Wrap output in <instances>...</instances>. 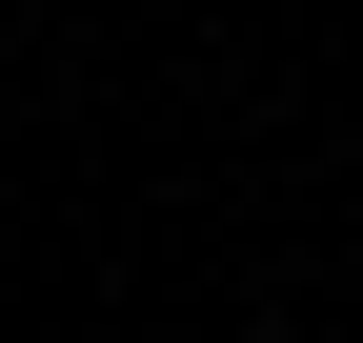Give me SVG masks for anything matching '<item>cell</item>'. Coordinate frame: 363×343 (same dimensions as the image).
Here are the masks:
<instances>
[{
	"instance_id": "1",
	"label": "cell",
	"mask_w": 363,
	"mask_h": 343,
	"mask_svg": "<svg viewBox=\"0 0 363 343\" xmlns=\"http://www.w3.org/2000/svg\"><path fill=\"white\" fill-rule=\"evenodd\" d=\"M242 343H283V323H242Z\"/></svg>"
}]
</instances>
